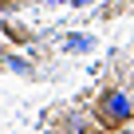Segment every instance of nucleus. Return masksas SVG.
Returning a JSON list of instances; mask_svg holds the SVG:
<instances>
[{"instance_id": "1", "label": "nucleus", "mask_w": 134, "mask_h": 134, "mask_svg": "<svg viewBox=\"0 0 134 134\" xmlns=\"http://www.w3.org/2000/svg\"><path fill=\"white\" fill-rule=\"evenodd\" d=\"M99 118L103 122H110V126H122L126 118H130V99L122 95V91H107L103 99H99Z\"/></svg>"}]
</instances>
